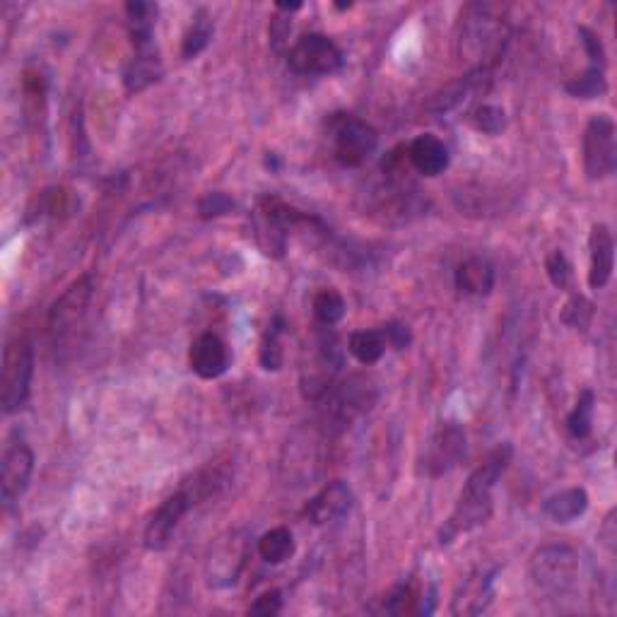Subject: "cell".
Masks as SVG:
<instances>
[{
	"mask_svg": "<svg viewBox=\"0 0 617 617\" xmlns=\"http://www.w3.org/2000/svg\"><path fill=\"white\" fill-rule=\"evenodd\" d=\"M384 610L389 615H415L417 613V596L410 584L396 586L384 601Z\"/></svg>",
	"mask_w": 617,
	"mask_h": 617,
	"instance_id": "cell-31",
	"label": "cell"
},
{
	"mask_svg": "<svg viewBox=\"0 0 617 617\" xmlns=\"http://www.w3.org/2000/svg\"><path fill=\"white\" fill-rule=\"evenodd\" d=\"M381 333H384L386 345L393 350H405L413 343L410 328L405 326V323H386V326H381Z\"/></svg>",
	"mask_w": 617,
	"mask_h": 617,
	"instance_id": "cell-35",
	"label": "cell"
},
{
	"mask_svg": "<svg viewBox=\"0 0 617 617\" xmlns=\"http://www.w3.org/2000/svg\"><path fill=\"white\" fill-rule=\"evenodd\" d=\"M466 456V432L456 422H442L425 442L420 461H417V475L425 478H442L451 473Z\"/></svg>",
	"mask_w": 617,
	"mask_h": 617,
	"instance_id": "cell-4",
	"label": "cell"
},
{
	"mask_svg": "<svg viewBox=\"0 0 617 617\" xmlns=\"http://www.w3.org/2000/svg\"><path fill=\"white\" fill-rule=\"evenodd\" d=\"M157 8L155 3H143V0H133L126 5V17H128V32H131V41L135 51L152 49V32L157 25Z\"/></svg>",
	"mask_w": 617,
	"mask_h": 617,
	"instance_id": "cell-19",
	"label": "cell"
},
{
	"mask_svg": "<svg viewBox=\"0 0 617 617\" xmlns=\"http://www.w3.org/2000/svg\"><path fill=\"white\" fill-rule=\"evenodd\" d=\"M343 63V49L326 34H304L287 51V66L297 75H333Z\"/></svg>",
	"mask_w": 617,
	"mask_h": 617,
	"instance_id": "cell-5",
	"label": "cell"
},
{
	"mask_svg": "<svg viewBox=\"0 0 617 617\" xmlns=\"http://www.w3.org/2000/svg\"><path fill=\"white\" fill-rule=\"evenodd\" d=\"M160 78H162V61L160 56H157L155 46H152V49L135 51L131 63H128L126 70H123V87H126V92L138 94L148 90L150 85H155Z\"/></svg>",
	"mask_w": 617,
	"mask_h": 617,
	"instance_id": "cell-18",
	"label": "cell"
},
{
	"mask_svg": "<svg viewBox=\"0 0 617 617\" xmlns=\"http://www.w3.org/2000/svg\"><path fill=\"white\" fill-rule=\"evenodd\" d=\"M454 285L463 297H485L495 287V266L483 256H470L458 263Z\"/></svg>",
	"mask_w": 617,
	"mask_h": 617,
	"instance_id": "cell-16",
	"label": "cell"
},
{
	"mask_svg": "<svg viewBox=\"0 0 617 617\" xmlns=\"http://www.w3.org/2000/svg\"><path fill=\"white\" fill-rule=\"evenodd\" d=\"M405 155L417 174L430 176V179L444 174L449 167V148L432 133L417 135L413 143L405 145Z\"/></svg>",
	"mask_w": 617,
	"mask_h": 617,
	"instance_id": "cell-14",
	"label": "cell"
},
{
	"mask_svg": "<svg viewBox=\"0 0 617 617\" xmlns=\"http://www.w3.org/2000/svg\"><path fill=\"white\" fill-rule=\"evenodd\" d=\"M579 39L581 46H584L586 56H589V63L596 68H605V46L601 37L589 27H579Z\"/></svg>",
	"mask_w": 617,
	"mask_h": 617,
	"instance_id": "cell-33",
	"label": "cell"
},
{
	"mask_svg": "<svg viewBox=\"0 0 617 617\" xmlns=\"http://www.w3.org/2000/svg\"><path fill=\"white\" fill-rule=\"evenodd\" d=\"M511 456H514V449H511V444H507V442L499 444L497 449H492L490 454H487L485 461L468 475L466 485L480 487V490L492 492V490H495V485L499 483V478L507 473Z\"/></svg>",
	"mask_w": 617,
	"mask_h": 617,
	"instance_id": "cell-20",
	"label": "cell"
},
{
	"mask_svg": "<svg viewBox=\"0 0 617 617\" xmlns=\"http://www.w3.org/2000/svg\"><path fill=\"white\" fill-rule=\"evenodd\" d=\"M188 367L205 381L220 379L229 369V348L217 333H201L188 350Z\"/></svg>",
	"mask_w": 617,
	"mask_h": 617,
	"instance_id": "cell-12",
	"label": "cell"
},
{
	"mask_svg": "<svg viewBox=\"0 0 617 617\" xmlns=\"http://www.w3.org/2000/svg\"><path fill=\"white\" fill-rule=\"evenodd\" d=\"M282 333H285V319H282V316H275V319L270 321L268 331L263 333L261 350H258V360H261V367L266 369V372H278L282 367V345H280Z\"/></svg>",
	"mask_w": 617,
	"mask_h": 617,
	"instance_id": "cell-27",
	"label": "cell"
},
{
	"mask_svg": "<svg viewBox=\"0 0 617 617\" xmlns=\"http://www.w3.org/2000/svg\"><path fill=\"white\" fill-rule=\"evenodd\" d=\"M191 507H193V499L184 487L164 499L160 507H157L155 514H152L148 526H145V536H143L145 550H150V552L167 550L169 543H172L176 526L181 524V519H184Z\"/></svg>",
	"mask_w": 617,
	"mask_h": 617,
	"instance_id": "cell-9",
	"label": "cell"
},
{
	"mask_svg": "<svg viewBox=\"0 0 617 617\" xmlns=\"http://www.w3.org/2000/svg\"><path fill=\"white\" fill-rule=\"evenodd\" d=\"M295 550V536H292L290 528L285 526L270 528L268 533H263V536L258 538V555H261V560L266 564L287 562L295 555Z\"/></svg>",
	"mask_w": 617,
	"mask_h": 617,
	"instance_id": "cell-21",
	"label": "cell"
},
{
	"mask_svg": "<svg viewBox=\"0 0 617 617\" xmlns=\"http://www.w3.org/2000/svg\"><path fill=\"white\" fill-rule=\"evenodd\" d=\"M601 538H603V543L608 545V550L613 552L615 550V511H610L608 519H605V524L601 528Z\"/></svg>",
	"mask_w": 617,
	"mask_h": 617,
	"instance_id": "cell-36",
	"label": "cell"
},
{
	"mask_svg": "<svg viewBox=\"0 0 617 617\" xmlns=\"http://www.w3.org/2000/svg\"><path fill=\"white\" fill-rule=\"evenodd\" d=\"M593 314H596V307H593L589 299L584 295H572V299H569L562 309V321L567 323V326L577 328V331H586V328L591 326Z\"/></svg>",
	"mask_w": 617,
	"mask_h": 617,
	"instance_id": "cell-28",
	"label": "cell"
},
{
	"mask_svg": "<svg viewBox=\"0 0 617 617\" xmlns=\"http://www.w3.org/2000/svg\"><path fill=\"white\" fill-rule=\"evenodd\" d=\"M302 8V3H278V10H287V13H292V10Z\"/></svg>",
	"mask_w": 617,
	"mask_h": 617,
	"instance_id": "cell-37",
	"label": "cell"
},
{
	"mask_svg": "<svg viewBox=\"0 0 617 617\" xmlns=\"http://www.w3.org/2000/svg\"><path fill=\"white\" fill-rule=\"evenodd\" d=\"M280 610H282V593L278 589H270L266 593H261V596L251 603L249 613L270 617V615H278Z\"/></svg>",
	"mask_w": 617,
	"mask_h": 617,
	"instance_id": "cell-34",
	"label": "cell"
},
{
	"mask_svg": "<svg viewBox=\"0 0 617 617\" xmlns=\"http://www.w3.org/2000/svg\"><path fill=\"white\" fill-rule=\"evenodd\" d=\"M589 251H591V263H589V287L591 290H603L613 278L615 270V242L613 234H610L608 225H593L589 234Z\"/></svg>",
	"mask_w": 617,
	"mask_h": 617,
	"instance_id": "cell-13",
	"label": "cell"
},
{
	"mask_svg": "<svg viewBox=\"0 0 617 617\" xmlns=\"http://www.w3.org/2000/svg\"><path fill=\"white\" fill-rule=\"evenodd\" d=\"M545 273H548L550 282L557 290H567L572 285V263L560 249L550 251L548 258H545Z\"/></svg>",
	"mask_w": 617,
	"mask_h": 617,
	"instance_id": "cell-30",
	"label": "cell"
},
{
	"mask_svg": "<svg viewBox=\"0 0 617 617\" xmlns=\"http://www.w3.org/2000/svg\"><path fill=\"white\" fill-rule=\"evenodd\" d=\"M473 126L475 131L485 135H499L507 128V111L497 107V104H483V107L475 109Z\"/></svg>",
	"mask_w": 617,
	"mask_h": 617,
	"instance_id": "cell-29",
	"label": "cell"
},
{
	"mask_svg": "<svg viewBox=\"0 0 617 617\" xmlns=\"http://www.w3.org/2000/svg\"><path fill=\"white\" fill-rule=\"evenodd\" d=\"M389 345H386L384 333L381 328H372V331H355L348 340V350L350 355L355 357L357 362L369 367V364H376L384 357V352Z\"/></svg>",
	"mask_w": 617,
	"mask_h": 617,
	"instance_id": "cell-22",
	"label": "cell"
},
{
	"mask_svg": "<svg viewBox=\"0 0 617 617\" xmlns=\"http://www.w3.org/2000/svg\"><path fill=\"white\" fill-rule=\"evenodd\" d=\"M499 569L492 572H483L478 577H470L461 591L456 593L454 603H451V613L454 615H480L485 613L487 605L492 603L495 596V577Z\"/></svg>",
	"mask_w": 617,
	"mask_h": 617,
	"instance_id": "cell-15",
	"label": "cell"
},
{
	"mask_svg": "<svg viewBox=\"0 0 617 617\" xmlns=\"http://www.w3.org/2000/svg\"><path fill=\"white\" fill-rule=\"evenodd\" d=\"M328 138L333 143V157L343 167H362L379 145L374 128L350 114H333L328 119Z\"/></svg>",
	"mask_w": 617,
	"mask_h": 617,
	"instance_id": "cell-3",
	"label": "cell"
},
{
	"mask_svg": "<svg viewBox=\"0 0 617 617\" xmlns=\"http://www.w3.org/2000/svg\"><path fill=\"white\" fill-rule=\"evenodd\" d=\"M586 509H589V492L584 487H567L545 499L540 511L552 524H572L586 514Z\"/></svg>",
	"mask_w": 617,
	"mask_h": 617,
	"instance_id": "cell-17",
	"label": "cell"
},
{
	"mask_svg": "<svg viewBox=\"0 0 617 617\" xmlns=\"http://www.w3.org/2000/svg\"><path fill=\"white\" fill-rule=\"evenodd\" d=\"M34 473V451L25 442L5 446L0 463V497L5 504H15L27 492Z\"/></svg>",
	"mask_w": 617,
	"mask_h": 617,
	"instance_id": "cell-10",
	"label": "cell"
},
{
	"mask_svg": "<svg viewBox=\"0 0 617 617\" xmlns=\"http://www.w3.org/2000/svg\"><path fill=\"white\" fill-rule=\"evenodd\" d=\"M311 309H314V316L316 321H319V326L333 328L336 323L343 321L348 304H345V299L338 290H321L314 295Z\"/></svg>",
	"mask_w": 617,
	"mask_h": 617,
	"instance_id": "cell-26",
	"label": "cell"
},
{
	"mask_svg": "<svg viewBox=\"0 0 617 617\" xmlns=\"http://www.w3.org/2000/svg\"><path fill=\"white\" fill-rule=\"evenodd\" d=\"M579 555L569 545H545L536 550L528 564V577L538 593L550 598H560L577 586Z\"/></svg>",
	"mask_w": 617,
	"mask_h": 617,
	"instance_id": "cell-1",
	"label": "cell"
},
{
	"mask_svg": "<svg viewBox=\"0 0 617 617\" xmlns=\"http://www.w3.org/2000/svg\"><path fill=\"white\" fill-rule=\"evenodd\" d=\"M215 25L213 20H210V15L205 13V10H198V15L193 17L191 27H188V32L184 34V41H181V58L184 61H193V58H198L203 54L205 49H208L210 39H213Z\"/></svg>",
	"mask_w": 617,
	"mask_h": 617,
	"instance_id": "cell-23",
	"label": "cell"
},
{
	"mask_svg": "<svg viewBox=\"0 0 617 617\" xmlns=\"http://www.w3.org/2000/svg\"><path fill=\"white\" fill-rule=\"evenodd\" d=\"M94 295V278L92 275H82L63 292L61 297L51 304L49 319H46V328L54 345L63 343V340L73 336L75 328L85 319L87 307H90Z\"/></svg>",
	"mask_w": 617,
	"mask_h": 617,
	"instance_id": "cell-7",
	"label": "cell"
},
{
	"mask_svg": "<svg viewBox=\"0 0 617 617\" xmlns=\"http://www.w3.org/2000/svg\"><path fill=\"white\" fill-rule=\"evenodd\" d=\"M234 210V198L227 196V193L215 191V193H205V196L198 201V215L203 220H213V217H222Z\"/></svg>",
	"mask_w": 617,
	"mask_h": 617,
	"instance_id": "cell-32",
	"label": "cell"
},
{
	"mask_svg": "<svg viewBox=\"0 0 617 617\" xmlns=\"http://www.w3.org/2000/svg\"><path fill=\"white\" fill-rule=\"evenodd\" d=\"M492 516V492L478 490V487L463 485L461 495L449 519L439 528V545H451L463 533L475 531L483 524H487Z\"/></svg>",
	"mask_w": 617,
	"mask_h": 617,
	"instance_id": "cell-8",
	"label": "cell"
},
{
	"mask_svg": "<svg viewBox=\"0 0 617 617\" xmlns=\"http://www.w3.org/2000/svg\"><path fill=\"white\" fill-rule=\"evenodd\" d=\"M593 413H596V396L591 389L579 393L577 405L567 417V432L574 439H589L593 430Z\"/></svg>",
	"mask_w": 617,
	"mask_h": 617,
	"instance_id": "cell-24",
	"label": "cell"
},
{
	"mask_svg": "<svg viewBox=\"0 0 617 617\" xmlns=\"http://www.w3.org/2000/svg\"><path fill=\"white\" fill-rule=\"evenodd\" d=\"M34 376V348L27 338L10 340L3 355V374H0V405L5 415H13L25 408L32 391Z\"/></svg>",
	"mask_w": 617,
	"mask_h": 617,
	"instance_id": "cell-2",
	"label": "cell"
},
{
	"mask_svg": "<svg viewBox=\"0 0 617 617\" xmlns=\"http://www.w3.org/2000/svg\"><path fill=\"white\" fill-rule=\"evenodd\" d=\"M352 504H355V495H352L350 485L343 483V480H333L309 499L307 507H304V516L314 526H326L350 514Z\"/></svg>",
	"mask_w": 617,
	"mask_h": 617,
	"instance_id": "cell-11",
	"label": "cell"
},
{
	"mask_svg": "<svg viewBox=\"0 0 617 617\" xmlns=\"http://www.w3.org/2000/svg\"><path fill=\"white\" fill-rule=\"evenodd\" d=\"M581 152H584V172L591 181L608 179L617 167V143L615 123L610 116L598 114L586 123L584 138H581Z\"/></svg>",
	"mask_w": 617,
	"mask_h": 617,
	"instance_id": "cell-6",
	"label": "cell"
},
{
	"mask_svg": "<svg viewBox=\"0 0 617 617\" xmlns=\"http://www.w3.org/2000/svg\"><path fill=\"white\" fill-rule=\"evenodd\" d=\"M567 94L574 99H601L608 92V80H605V68L589 66L584 73L572 78L564 85Z\"/></svg>",
	"mask_w": 617,
	"mask_h": 617,
	"instance_id": "cell-25",
	"label": "cell"
}]
</instances>
